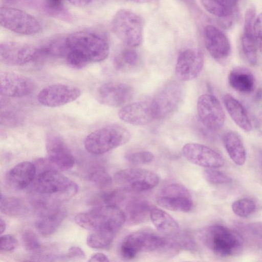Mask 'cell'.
Instances as JSON below:
<instances>
[{
	"label": "cell",
	"instance_id": "16",
	"mask_svg": "<svg viewBox=\"0 0 262 262\" xmlns=\"http://www.w3.org/2000/svg\"><path fill=\"white\" fill-rule=\"evenodd\" d=\"M46 148L50 162L62 170L71 169L75 164L74 157L63 138L54 132L46 138Z\"/></svg>",
	"mask_w": 262,
	"mask_h": 262
},
{
	"label": "cell",
	"instance_id": "48",
	"mask_svg": "<svg viewBox=\"0 0 262 262\" xmlns=\"http://www.w3.org/2000/svg\"><path fill=\"white\" fill-rule=\"evenodd\" d=\"M8 1H12V0H8Z\"/></svg>",
	"mask_w": 262,
	"mask_h": 262
},
{
	"label": "cell",
	"instance_id": "15",
	"mask_svg": "<svg viewBox=\"0 0 262 262\" xmlns=\"http://www.w3.org/2000/svg\"><path fill=\"white\" fill-rule=\"evenodd\" d=\"M204 56L201 50L187 49L179 55L175 68V73L181 81H187L196 78L204 66Z\"/></svg>",
	"mask_w": 262,
	"mask_h": 262
},
{
	"label": "cell",
	"instance_id": "37",
	"mask_svg": "<svg viewBox=\"0 0 262 262\" xmlns=\"http://www.w3.org/2000/svg\"><path fill=\"white\" fill-rule=\"evenodd\" d=\"M153 154L148 151H139L130 152L125 155L126 161L134 165L146 164L154 160Z\"/></svg>",
	"mask_w": 262,
	"mask_h": 262
},
{
	"label": "cell",
	"instance_id": "25",
	"mask_svg": "<svg viewBox=\"0 0 262 262\" xmlns=\"http://www.w3.org/2000/svg\"><path fill=\"white\" fill-rule=\"evenodd\" d=\"M152 206L145 200L134 198L126 204L124 211L125 223L129 225H136L144 222L150 217Z\"/></svg>",
	"mask_w": 262,
	"mask_h": 262
},
{
	"label": "cell",
	"instance_id": "47",
	"mask_svg": "<svg viewBox=\"0 0 262 262\" xmlns=\"http://www.w3.org/2000/svg\"><path fill=\"white\" fill-rule=\"evenodd\" d=\"M134 2L137 3H146L149 2L152 0H130Z\"/></svg>",
	"mask_w": 262,
	"mask_h": 262
},
{
	"label": "cell",
	"instance_id": "33",
	"mask_svg": "<svg viewBox=\"0 0 262 262\" xmlns=\"http://www.w3.org/2000/svg\"><path fill=\"white\" fill-rule=\"evenodd\" d=\"M89 180L99 189H105L111 186L112 179L110 175L103 169L97 168L92 171Z\"/></svg>",
	"mask_w": 262,
	"mask_h": 262
},
{
	"label": "cell",
	"instance_id": "2",
	"mask_svg": "<svg viewBox=\"0 0 262 262\" xmlns=\"http://www.w3.org/2000/svg\"><path fill=\"white\" fill-rule=\"evenodd\" d=\"M75 221L81 227L92 231H99L114 238L125 223L123 210L117 205H100L77 214Z\"/></svg>",
	"mask_w": 262,
	"mask_h": 262
},
{
	"label": "cell",
	"instance_id": "44",
	"mask_svg": "<svg viewBox=\"0 0 262 262\" xmlns=\"http://www.w3.org/2000/svg\"><path fill=\"white\" fill-rule=\"evenodd\" d=\"M110 260L108 257L102 253H96L93 254L90 258L89 261H101V262H108Z\"/></svg>",
	"mask_w": 262,
	"mask_h": 262
},
{
	"label": "cell",
	"instance_id": "26",
	"mask_svg": "<svg viewBox=\"0 0 262 262\" xmlns=\"http://www.w3.org/2000/svg\"><path fill=\"white\" fill-rule=\"evenodd\" d=\"M225 106L234 122L242 129L250 132L252 128L250 119L242 104L230 94L223 97Z\"/></svg>",
	"mask_w": 262,
	"mask_h": 262
},
{
	"label": "cell",
	"instance_id": "12",
	"mask_svg": "<svg viewBox=\"0 0 262 262\" xmlns=\"http://www.w3.org/2000/svg\"><path fill=\"white\" fill-rule=\"evenodd\" d=\"M196 108L199 119L206 128L216 131L223 126L225 113L215 96L209 94L201 95L198 99Z\"/></svg>",
	"mask_w": 262,
	"mask_h": 262
},
{
	"label": "cell",
	"instance_id": "42",
	"mask_svg": "<svg viewBox=\"0 0 262 262\" xmlns=\"http://www.w3.org/2000/svg\"><path fill=\"white\" fill-rule=\"evenodd\" d=\"M67 256L68 258L75 260H82L85 258L84 251L77 246L71 247L69 249Z\"/></svg>",
	"mask_w": 262,
	"mask_h": 262
},
{
	"label": "cell",
	"instance_id": "20",
	"mask_svg": "<svg viewBox=\"0 0 262 262\" xmlns=\"http://www.w3.org/2000/svg\"><path fill=\"white\" fill-rule=\"evenodd\" d=\"M58 203H50L37 210L39 216L35 221V227L42 236L54 233L66 216L65 209Z\"/></svg>",
	"mask_w": 262,
	"mask_h": 262
},
{
	"label": "cell",
	"instance_id": "21",
	"mask_svg": "<svg viewBox=\"0 0 262 262\" xmlns=\"http://www.w3.org/2000/svg\"><path fill=\"white\" fill-rule=\"evenodd\" d=\"M123 122L133 125H146L156 120L151 101H139L124 105L118 112Z\"/></svg>",
	"mask_w": 262,
	"mask_h": 262
},
{
	"label": "cell",
	"instance_id": "32",
	"mask_svg": "<svg viewBox=\"0 0 262 262\" xmlns=\"http://www.w3.org/2000/svg\"><path fill=\"white\" fill-rule=\"evenodd\" d=\"M255 209V203L252 200L248 198L237 200L232 205L233 213L241 217L249 216L254 212Z\"/></svg>",
	"mask_w": 262,
	"mask_h": 262
},
{
	"label": "cell",
	"instance_id": "11",
	"mask_svg": "<svg viewBox=\"0 0 262 262\" xmlns=\"http://www.w3.org/2000/svg\"><path fill=\"white\" fill-rule=\"evenodd\" d=\"M157 202L166 209L183 212L191 211L193 204L189 190L178 183H171L164 186L157 197Z\"/></svg>",
	"mask_w": 262,
	"mask_h": 262
},
{
	"label": "cell",
	"instance_id": "9",
	"mask_svg": "<svg viewBox=\"0 0 262 262\" xmlns=\"http://www.w3.org/2000/svg\"><path fill=\"white\" fill-rule=\"evenodd\" d=\"M0 23L3 27L12 32L26 35L36 34L41 30L40 24L33 16L8 6L1 8Z\"/></svg>",
	"mask_w": 262,
	"mask_h": 262
},
{
	"label": "cell",
	"instance_id": "38",
	"mask_svg": "<svg viewBox=\"0 0 262 262\" xmlns=\"http://www.w3.org/2000/svg\"><path fill=\"white\" fill-rule=\"evenodd\" d=\"M17 244V239L11 234H5L1 236L0 249L1 251H12L16 248Z\"/></svg>",
	"mask_w": 262,
	"mask_h": 262
},
{
	"label": "cell",
	"instance_id": "23",
	"mask_svg": "<svg viewBox=\"0 0 262 262\" xmlns=\"http://www.w3.org/2000/svg\"><path fill=\"white\" fill-rule=\"evenodd\" d=\"M36 176V167L32 162H20L12 169L7 175L9 184L13 188L21 190L33 183Z\"/></svg>",
	"mask_w": 262,
	"mask_h": 262
},
{
	"label": "cell",
	"instance_id": "10",
	"mask_svg": "<svg viewBox=\"0 0 262 262\" xmlns=\"http://www.w3.org/2000/svg\"><path fill=\"white\" fill-rule=\"evenodd\" d=\"M116 184L126 191L142 192L152 189L159 182L158 176L153 171L138 168L120 170L114 175Z\"/></svg>",
	"mask_w": 262,
	"mask_h": 262
},
{
	"label": "cell",
	"instance_id": "41",
	"mask_svg": "<svg viewBox=\"0 0 262 262\" xmlns=\"http://www.w3.org/2000/svg\"><path fill=\"white\" fill-rule=\"evenodd\" d=\"M247 228L251 235L262 241V222L251 223Z\"/></svg>",
	"mask_w": 262,
	"mask_h": 262
},
{
	"label": "cell",
	"instance_id": "4",
	"mask_svg": "<svg viewBox=\"0 0 262 262\" xmlns=\"http://www.w3.org/2000/svg\"><path fill=\"white\" fill-rule=\"evenodd\" d=\"M169 238L152 231L140 230L127 235L122 241L120 253L125 259H132L142 252L170 251Z\"/></svg>",
	"mask_w": 262,
	"mask_h": 262
},
{
	"label": "cell",
	"instance_id": "1",
	"mask_svg": "<svg viewBox=\"0 0 262 262\" xmlns=\"http://www.w3.org/2000/svg\"><path fill=\"white\" fill-rule=\"evenodd\" d=\"M66 43L67 63L76 69L105 60L110 52L106 40L99 34L92 31L72 33L66 37Z\"/></svg>",
	"mask_w": 262,
	"mask_h": 262
},
{
	"label": "cell",
	"instance_id": "29",
	"mask_svg": "<svg viewBox=\"0 0 262 262\" xmlns=\"http://www.w3.org/2000/svg\"><path fill=\"white\" fill-rule=\"evenodd\" d=\"M241 42L242 50L246 60L250 64L255 65L257 61L258 48L254 36L253 24H244Z\"/></svg>",
	"mask_w": 262,
	"mask_h": 262
},
{
	"label": "cell",
	"instance_id": "35",
	"mask_svg": "<svg viewBox=\"0 0 262 262\" xmlns=\"http://www.w3.org/2000/svg\"><path fill=\"white\" fill-rule=\"evenodd\" d=\"M203 173L206 181L212 184H225L232 181V179L228 175L215 168H206L204 170Z\"/></svg>",
	"mask_w": 262,
	"mask_h": 262
},
{
	"label": "cell",
	"instance_id": "24",
	"mask_svg": "<svg viewBox=\"0 0 262 262\" xmlns=\"http://www.w3.org/2000/svg\"><path fill=\"white\" fill-rule=\"evenodd\" d=\"M149 218L157 230L163 236L174 238L181 235L178 223L163 210L152 207Z\"/></svg>",
	"mask_w": 262,
	"mask_h": 262
},
{
	"label": "cell",
	"instance_id": "36",
	"mask_svg": "<svg viewBox=\"0 0 262 262\" xmlns=\"http://www.w3.org/2000/svg\"><path fill=\"white\" fill-rule=\"evenodd\" d=\"M21 241L25 249L32 253L38 252L41 245L37 235L30 230H25L22 234Z\"/></svg>",
	"mask_w": 262,
	"mask_h": 262
},
{
	"label": "cell",
	"instance_id": "19",
	"mask_svg": "<svg viewBox=\"0 0 262 262\" xmlns=\"http://www.w3.org/2000/svg\"><path fill=\"white\" fill-rule=\"evenodd\" d=\"M35 84L30 78L15 73L1 72L0 92L2 95L10 97H22L30 95Z\"/></svg>",
	"mask_w": 262,
	"mask_h": 262
},
{
	"label": "cell",
	"instance_id": "7",
	"mask_svg": "<svg viewBox=\"0 0 262 262\" xmlns=\"http://www.w3.org/2000/svg\"><path fill=\"white\" fill-rule=\"evenodd\" d=\"M112 28L115 34L126 45L137 47L143 39V24L140 17L127 9H121L114 15Z\"/></svg>",
	"mask_w": 262,
	"mask_h": 262
},
{
	"label": "cell",
	"instance_id": "40",
	"mask_svg": "<svg viewBox=\"0 0 262 262\" xmlns=\"http://www.w3.org/2000/svg\"><path fill=\"white\" fill-rule=\"evenodd\" d=\"M64 0H45V7L52 13L60 12L63 9Z\"/></svg>",
	"mask_w": 262,
	"mask_h": 262
},
{
	"label": "cell",
	"instance_id": "17",
	"mask_svg": "<svg viewBox=\"0 0 262 262\" xmlns=\"http://www.w3.org/2000/svg\"><path fill=\"white\" fill-rule=\"evenodd\" d=\"M134 90L129 84L118 81H110L99 86L97 92L98 101L110 107L124 106L133 97Z\"/></svg>",
	"mask_w": 262,
	"mask_h": 262
},
{
	"label": "cell",
	"instance_id": "34",
	"mask_svg": "<svg viewBox=\"0 0 262 262\" xmlns=\"http://www.w3.org/2000/svg\"><path fill=\"white\" fill-rule=\"evenodd\" d=\"M138 56L137 52L132 49H126L123 50L121 54L114 59L115 67L120 69L125 64L134 67L137 64Z\"/></svg>",
	"mask_w": 262,
	"mask_h": 262
},
{
	"label": "cell",
	"instance_id": "22",
	"mask_svg": "<svg viewBox=\"0 0 262 262\" xmlns=\"http://www.w3.org/2000/svg\"><path fill=\"white\" fill-rule=\"evenodd\" d=\"M204 43L208 53L215 59H226L231 52L228 38L220 29L212 25L207 26L204 31Z\"/></svg>",
	"mask_w": 262,
	"mask_h": 262
},
{
	"label": "cell",
	"instance_id": "14",
	"mask_svg": "<svg viewBox=\"0 0 262 262\" xmlns=\"http://www.w3.org/2000/svg\"><path fill=\"white\" fill-rule=\"evenodd\" d=\"M38 50L31 45L14 41H6L0 45V60L6 64L20 66L38 58Z\"/></svg>",
	"mask_w": 262,
	"mask_h": 262
},
{
	"label": "cell",
	"instance_id": "13",
	"mask_svg": "<svg viewBox=\"0 0 262 262\" xmlns=\"http://www.w3.org/2000/svg\"><path fill=\"white\" fill-rule=\"evenodd\" d=\"M81 94V90L77 86L56 83L42 89L37 95V99L43 106L55 107L75 101Z\"/></svg>",
	"mask_w": 262,
	"mask_h": 262
},
{
	"label": "cell",
	"instance_id": "18",
	"mask_svg": "<svg viewBox=\"0 0 262 262\" xmlns=\"http://www.w3.org/2000/svg\"><path fill=\"white\" fill-rule=\"evenodd\" d=\"M182 153L190 163L206 168L222 167L224 159L218 152L203 144L188 143L182 148Z\"/></svg>",
	"mask_w": 262,
	"mask_h": 262
},
{
	"label": "cell",
	"instance_id": "31",
	"mask_svg": "<svg viewBox=\"0 0 262 262\" xmlns=\"http://www.w3.org/2000/svg\"><path fill=\"white\" fill-rule=\"evenodd\" d=\"M0 204L1 211L9 216H22L28 212L25 204L14 197H5L1 194Z\"/></svg>",
	"mask_w": 262,
	"mask_h": 262
},
{
	"label": "cell",
	"instance_id": "43",
	"mask_svg": "<svg viewBox=\"0 0 262 262\" xmlns=\"http://www.w3.org/2000/svg\"><path fill=\"white\" fill-rule=\"evenodd\" d=\"M18 121V117L14 112L6 111L3 115L1 114V122H4L7 125H14Z\"/></svg>",
	"mask_w": 262,
	"mask_h": 262
},
{
	"label": "cell",
	"instance_id": "6",
	"mask_svg": "<svg viewBox=\"0 0 262 262\" xmlns=\"http://www.w3.org/2000/svg\"><path fill=\"white\" fill-rule=\"evenodd\" d=\"M129 131L119 124L108 125L90 134L84 141L85 149L94 155H102L128 142Z\"/></svg>",
	"mask_w": 262,
	"mask_h": 262
},
{
	"label": "cell",
	"instance_id": "27",
	"mask_svg": "<svg viewBox=\"0 0 262 262\" xmlns=\"http://www.w3.org/2000/svg\"><path fill=\"white\" fill-rule=\"evenodd\" d=\"M228 81L232 88L242 93H250L255 86L253 74L249 69L244 67L233 69L229 74Z\"/></svg>",
	"mask_w": 262,
	"mask_h": 262
},
{
	"label": "cell",
	"instance_id": "3",
	"mask_svg": "<svg viewBox=\"0 0 262 262\" xmlns=\"http://www.w3.org/2000/svg\"><path fill=\"white\" fill-rule=\"evenodd\" d=\"M33 193L54 202L69 200L78 191L72 180L53 168L40 172L33 182Z\"/></svg>",
	"mask_w": 262,
	"mask_h": 262
},
{
	"label": "cell",
	"instance_id": "39",
	"mask_svg": "<svg viewBox=\"0 0 262 262\" xmlns=\"http://www.w3.org/2000/svg\"><path fill=\"white\" fill-rule=\"evenodd\" d=\"M254 36L258 50L262 53V12L255 18L254 24Z\"/></svg>",
	"mask_w": 262,
	"mask_h": 262
},
{
	"label": "cell",
	"instance_id": "30",
	"mask_svg": "<svg viewBox=\"0 0 262 262\" xmlns=\"http://www.w3.org/2000/svg\"><path fill=\"white\" fill-rule=\"evenodd\" d=\"M205 9L212 15L225 18L232 14L234 6L232 0H201Z\"/></svg>",
	"mask_w": 262,
	"mask_h": 262
},
{
	"label": "cell",
	"instance_id": "8",
	"mask_svg": "<svg viewBox=\"0 0 262 262\" xmlns=\"http://www.w3.org/2000/svg\"><path fill=\"white\" fill-rule=\"evenodd\" d=\"M184 86L177 81L164 84L151 100L156 120H162L173 115L184 101Z\"/></svg>",
	"mask_w": 262,
	"mask_h": 262
},
{
	"label": "cell",
	"instance_id": "46",
	"mask_svg": "<svg viewBox=\"0 0 262 262\" xmlns=\"http://www.w3.org/2000/svg\"><path fill=\"white\" fill-rule=\"evenodd\" d=\"M6 228V224L4 220L2 218L0 220V233L2 234Z\"/></svg>",
	"mask_w": 262,
	"mask_h": 262
},
{
	"label": "cell",
	"instance_id": "5",
	"mask_svg": "<svg viewBox=\"0 0 262 262\" xmlns=\"http://www.w3.org/2000/svg\"><path fill=\"white\" fill-rule=\"evenodd\" d=\"M201 238L215 255L228 257L241 252L243 246L241 236L221 225H213L204 229Z\"/></svg>",
	"mask_w": 262,
	"mask_h": 262
},
{
	"label": "cell",
	"instance_id": "45",
	"mask_svg": "<svg viewBox=\"0 0 262 262\" xmlns=\"http://www.w3.org/2000/svg\"><path fill=\"white\" fill-rule=\"evenodd\" d=\"M72 5L76 7H84L88 5L92 0H68Z\"/></svg>",
	"mask_w": 262,
	"mask_h": 262
},
{
	"label": "cell",
	"instance_id": "28",
	"mask_svg": "<svg viewBox=\"0 0 262 262\" xmlns=\"http://www.w3.org/2000/svg\"><path fill=\"white\" fill-rule=\"evenodd\" d=\"M225 148L232 161L242 166L246 160V151L240 136L233 131L225 133L223 137Z\"/></svg>",
	"mask_w": 262,
	"mask_h": 262
}]
</instances>
